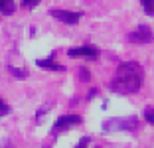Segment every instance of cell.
Wrapping results in <instances>:
<instances>
[{
  "label": "cell",
  "mask_w": 154,
  "mask_h": 148,
  "mask_svg": "<svg viewBox=\"0 0 154 148\" xmlns=\"http://www.w3.org/2000/svg\"><path fill=\"white\" fill-rule=\"evenodd\" d=\"M142 67L136 61H127L121 63L117 67V73H115L113 81H111V91L119 95H132L138 93L142 87Z\"/></svg>",
  "instance_id": "6da1fadb"
},
{
  "label": "cell",
  "mask_w": 154,
  "mask_h": 148,
  "mask_svg": "<svg viewBox=\"0 0 154 148\" xmlns=\"http://www.w3.org/2000/svg\"><path fill=\"white\" fill-rule=\"evenodd\" d=\"M138 119L136 117H127V119H111L103 122V132H115V130H131L134 132L138 128Z\"/></svg>",
  "instance_id": "7a4b0ae2"
},
{
  "label": "cell",
  "mask_w": 154,
  "mask_h": 148,
  "mask_svg": "<svg viewBox=\"0 0 154 148\" xmlns=\"http://www.w3.org/2000/svg\"><path fill=\"white\" fill-rule=\"evenodd\" d=\"M38 65L40 67H44V69H51V71H63V65H57V63L54 61V57H50V59H40L38 61Z\"/></svg>",
  "instance_id": "52a82bcc"
},
{
  "label": "cell",
  "mask_w": 154,
  "mask_h": 148,
  "mask_svg": "<svg viewBox=\"0 0 154 148\" xmlns=\"http://www.w3.org/2000/svg\"><path fill=\"white\" fill-rule=\"evenodd\" d=\"M69 57H89V59H97L99 57V51L93 45H81V48H71L67 51Z\"/></svg>",
  "instance_id": "8992f818"
},
{
  "label": "cell",
  "mask_w": 154,
  "mask_h": 148,
  "mask_svg": "<svg viewBox=\"0 0 154 148\" xmlns=\"http://www.w3.org/2000/svg\"><path fill=\"white\" fill-rule=\"evenodd\" d=\"M8 71L12 73L14 77H18V79H26L28 77V71L26 69H20V67H14V65H8Z\"/></svg>",
  "instance_id": "9c48e42d"
},
{
  "label": "cell",
  "mask_w": 154,
  "mask_h": 148,
  "mask_svg": "<svg viewBox=\"0 0 154 148\" xmlns=\"http://www.w3.org/2000/svg\"><path fill=\"white\" fill-rule=\"evenodd\" d=\"M51 16H54L55 20H59V22L73 26V24H77L81 20L83 14L81 12H69V10H51Z\"/></svg>",
  "instance_id": "5b68a950"
},
{
  "label": "cell",
  "mask_w": 154,
  "mask_h": 148,
  "mask_svg": "<svg viewBox=\"0 0 154 148\" xmlns=\"http://www.w3.org/2000/svg\"><path fill=\"white\" fill-rule=\"evenodd\" d=\"M140 2H142L144 12L148 14V16H152V14H154V0H140Z\"/></svg>",
  "instance_id": "30bf717a"
},
{
  "label": "cell",
  "mask_w": 154,
  "mask_h": 148,
  "mask_svg": "<svg viewBox=\"0 0 154 148\" xmlns=\"http://www.w3.org/2000/svg\"><path fill=\"white\" fill-rule=\"evenodd\" d=\"M81 125V117L79 115H65V117H59L54 125V134H59L61 130H69L71 126Z\"/></svg>",
  "instance_id": "3957f363"
},
{
  "label": "cell",
  "mask_w": 154,
  "mask_h": 148,
  "mask_svg": "<svg viewBox=\"0 0 154 148\" xmlns=\"http://www.w3.org/2000/svg\"><path fill=\"white\" fill-rule=\"evenodd\" d=\"M95 148H101V146H95Z\"/></svg>",
  "instance_id": "9a60e30c"
},
{
  "label": "cell",
  "mask_w": 154,
  "mask_h": 148,
  "mask_svg": "<svg viewBox=\"0 0 154 148\" xmlns=\"http://www.w3.org/2000/svg\"><path fill=\"white\" fill-rule=\"evenodd\" d=\"M150 40H152V30L148 26H138L134 32L128 34V42L132 44H148Z\"/></svg>",
  "instance_id": "277c9868"
},
{
  "label": "cell",
  "mask_w": 154,
  "mask_h": 148,
  "mask_svg": "<svg viewBox=\"0 0 154 148\" xmlns=\"http://www.w3.org/2000/svg\"><path fill=\"white\" fill-rule=\"evenodd\" d=\"M144 119H146L148 122H154V117H152V109H146V111H144Z\"/></svg>",
  "instance_id": "4fadbf2b"
},
{
  "label": "cell",
  "mask_w": 154,
  "mask_h": 148,
  "mask_svg": "<svg viewBox=\"0 0 154 148\" xmlns=\"http://www.w3.org/2000/svg\"><path fill=\"white\" fill-rule=\"evenodd\" d=\"M10 113V107L4 103V101H0V117H4V115H8Z\"/></svg>",
  "instance_id": "7c38bea8"
},
{
  "label": "cell",
  "mask_w": 154,
  "mask_h": 148,
  "mask_svg": "<svg viewBox=\"0 0 154 148\" xmlns=\"http://www.w3.org/2000/svg\"><path fill=\"white\" fill-rule=\"evenodd\" d=\"M14 10H16V2L14 0H0V14L10 16V14H14Z\"/></svg>",
  "instance_id": "ba28073f"
},
{
  "label": "cell",
  "mask_w": 154,
  "mask_h": 148,
  "mask_svg": "<svg viewBox=\"0 0 154 148\" xmlns=\"http://www.w3.org/2000/svg\"><path fill=\"white\" fill-rule=\"evenodd\" d=\"M40 2H42V0H22V4L26 6V8H36Z\"/></svg>",
  "instance_id": "8fae6325"
},
{
  "label": "cell",
  "mask_w": 154,
  "mask_h": 148,
  "mask_svg": "<svg viewBox=\"0 0 154 148\" xmlns=\"http://www.w3.org/2000/svg\"><path fill=\"white\" fill-rule=\"evenodd\" d=\"M87 144H89V138H81V140H79V144H77L75 148H87Z\"/></svg>",
  "instance_id": "5bb4252c"
}]
</instances>
